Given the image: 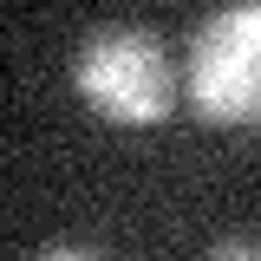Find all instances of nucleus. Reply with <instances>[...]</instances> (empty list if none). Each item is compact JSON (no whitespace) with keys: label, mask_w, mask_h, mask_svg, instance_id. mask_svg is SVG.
Instances as JSON below:
<instances>
[{"label":"nucleus","mask_w":261,"mask_h":261,"mask_svg":"<svg viewBox=\"0 0 261 261\" xmlns=\"http://www.w3.org/2000/svg\"><path fill=\"white\" fill-rule=\"evenodd\" d=\"M72 85L111 124H163L183 98V72H176V59L157 33L98 27L72 59Z\"/></svg>","instance_id":"1"},{"label":"nucleus","mask_w":261,"mask_h":261,"mask_svg":"<svg viewBox=\"0 0 261 261\" xmlns=\"http://www.w3.org/2000/svg\"><path fill=\"white\" fill-rule=\"evenodd\" d=\"M183 98L202 124H261V0L216 7L183 53Z\"/></svg>","instance_id":"2"},{"label":"nucleus","mask_w":261,"mask_h":261,"mask_svg":"<svg viewBox=\"0 0 261 261\" xmlns=\"http://www.w3.org/2000/svg\"><path fill=\"white\" fill-rule=\"evenodd\" d=\"M216 255H261V242H255V235H222Z\"/></svg>","instance_id":"3"}]
</instances>
